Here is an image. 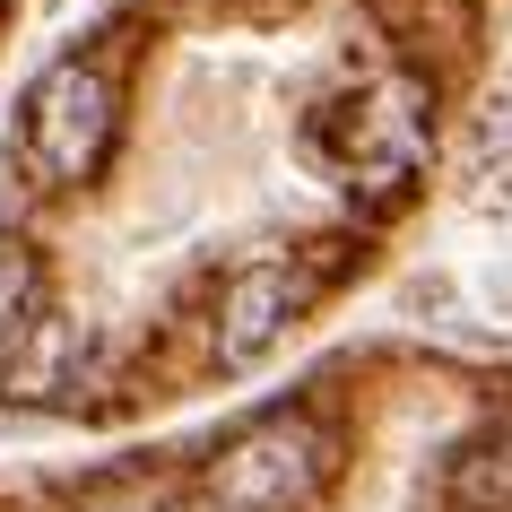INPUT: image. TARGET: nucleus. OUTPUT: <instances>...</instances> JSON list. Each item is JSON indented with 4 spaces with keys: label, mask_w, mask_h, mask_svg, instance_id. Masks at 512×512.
Here are the masks:
<instances>
[{
    "label": "nucleus",
    "mask_w": 512,
    "mask_h": 512,
    "mask_svg": "<svg viewBox=\"0 0 512 512\" xmlns=\"http://www.w3.org/2000/svg\"><path fill=\"white\" fill-rule=\"evenodd\" d=\"M122 139V70L105 53H61L18 96V165L35 191H96Z\"/></svg>",
    "instance_id": "f03ea898"
},
{
    "label": "nucleus",
    "mask_w": 512,
    "mask_h": 512,
    "mask_svg": "<svg viewBox=\"0 0 512 512\" xmlns=\"http://www.w3.org/2000/svg\"><path fill=\"white\" fill-rule=\"evenodd\" d=\"M191 486L174 469H96L70 486V512H183Z\"/></svg>",
    "instance_id": "39448f33"
},
{
    "label": "nucleus",
    "mask_w": 512,
    "mask_h": 512,
    "mask_svg": "<svg viewBox=\"0 0 512 512\" xmlns=\"http://www.w3.org/2000/svg\"><path fill=\"white\" fill-rule=\"evenodd\" d=\"M27 313H44V261H35L27 243H0V339Z\"/></svg>",
    "instance_id": "423d86ee"
},
{
    "label": "nucleus",
    "mask_w": 512,
    "mask_h": 512,
    "mask_svg": "<svg viewBox=\"0 0 512 512\" xmlns=\"http://www.w3.org/2000/svg\"><path fill=\"white\" fill-rule=\"evenodd\" d=\"M313 261L296 252H261V261H243L226 270L217 287V313H209V365L217 374H243V365H261V356L304 322V304H313Z\"/></svg>",
    "instance_id": "7ed1b4c3"
},
{
    "label": "nucleus",
    "mask_w": 512,
    "mask_h": 512,
    "mask_svg": "<svg viewBox=\"0 0 512 512\" xmlns=\"http://www.w3.org/2000/svg\"><path fill=\"white\" fill-rule=\"evenodd\" d=\"M339 478V434H330L322 408H270L252 417L200 460L191 478V512H313Z\"/></svg>",
    "instance_id": "f257e3e1"
},
{
    "label": "nucleus",
    "mask_w": 512,
    "mask_h": 512,
    "mask_svg": "<svg viewBox=\"0 0 512 512\" xmlns=\"http://www.w3.org/2000/svg\"><path fill=\"white\" fill-rule=\"evenodd\" d=\"M452 512H512V426H486L452 452Z\"/></svg>",
    "instance_id": "20e7f679"
}]
</instances>
